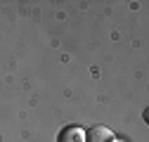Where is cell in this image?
Instances as JSON below:
<instances>
[{
  "label": "cell",
  "instance_id": "cell-1",
  "mask_svg": "<svg viewBox=\"0 0 149 142\" xmlns=\"http://www.w3.org/2000/svg\"><path fill=\"white\" fill-rule=\"evenodd\" d=\"M85 142H116V135L107 126H92L85 133Z\"/></svg>",
  "mask_w": 149,
  "mask_h": 142
},
{
  "label": "cell",
  "instance_id": "cell-2",
  "mask_svg": "<svg viewBox=\"0 0 149 142\" xmlns=\"http://www.w3.org/2000/svg\"><path fill=\"white\" fill-rule=\"evenodd\" d=\"M59 142H85V133L81 128H76V126H69L59 135Z\"/></svg>",
  "mask_w": 149,
  "mask_h": 142
}]
</instances>
